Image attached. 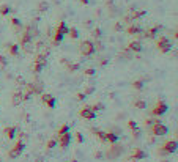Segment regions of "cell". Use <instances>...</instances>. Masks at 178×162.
I'll return each instance as SVG.
<instances>
[{
	"label": "cell",
	"mask_w": 178,
	"mask_h": 162,
	"mask_svg": "<svg viewBox=\"0 0 178 162\" xmlns=\"http://www.w3.org/2000/svg\"><path fill=\"white\" fill-rule=\"evenodd\" d=\"M93 46H95V51H102V49H104V47H102V43H101L99 39H96V41H95V43H93Z\"/></svg>",
	"instance_id": "cell-37"
},
{
	"label": "cell",
	"mask_w": 178,
	"mask_h": 162,
	"mask_svg": "<svg viewBox=\"0 0 178 162\" xmlns=\"http://www.w3.org/2000/svg\"><path fill=\"white\" fill-rule=\"evenodd\" d=\"M167 109H169V105L166 102H164V101H158L156 105H155V109L151 110V114L156 115V117H161V115H164L167 112Z\"/></svg>",
	"instance_id": "cell-6"
},
{
	"label": "cell",
	"mask_w": 178,
	"mask_h": 162,
	"mask_svg": "<svg viewBox=\"0 0 178 162\" xmlns=\"http://www.w3.org/2000/svg\"><path fill=\"white\" fill-rule=\"evenodd\" d=\"M112 145H114V146H111V150L106 153V156H107L109 159H115V157H118L120 154L123 153V148H121V146H118L117 143H112Z\"/></svg>",
	"instance_id": "cell-8"
},
{
	"label": "cell",
	"mask_w": 178,
	"mask_h": 162,
	"mask_svg": "<svg viewBox=\"0 0 178 162\" xmlns=\"http://www.w3.org/2000/svg\"><path fill=\"white\" fill-rule=\"evenodd\" d=\"M8 52L13 55V57H16L19 54V46L17 44H8Z\"/></svg>",
	"instance_id": "cell-23"
},
{
	"label": "cell",
	"mask_w": 178,
	"mask_h": 162,
	"mask_svg": "<svg viewBox=\"0 0 178 162\" xmlns=\"http://www.w3.org/2000/svg\"><path fill=\"white\" fill-rule=\"evenodd\" d=\"M11 102H13V105H19L22 102V91H16L11 98Z\"/></svg>",
	"instance_id": "cell-18"
},
{
	"label": "cell",
	"mask_w": 178,
	"mask_h": 162,
	"mask_svg": "<svg viewBox=\"0 0 178 162\" xmlns=\"http://www.w3.org/2000/svg\"><path fill=\"white\" fill-rule=\"evenodd\" d=\"M0 65H2V66H6V65H8V61H6V58L3 57V55H0Z\"/></svg>",
	"instance_id": "cell-43"
},
{
	"label": "cell",
	"mask_w": 178,
	"mask_h": 162,
	"mask_svg": "<svg viewBox=\"0 0 178 162\" xmlns=\"http://www.w3.org/2000/svg\"><path fill=\"white\" fill-rule=\"evenodd\" d=\"M92 109H93L95 112H96V110H104L106 107H104V104H102V102H96L95 105H92Z\"/></svg>",
	"instance_id": "cell-36"
},
{
	"label": "cell",
	"mask_w": 178,
	"mask_h": 162,
	"mask_svg": "<svg viewBox=\"0 0 178 162\" xmlns=\"http://www.w3.org/2000/svg\"><path fill=\"white\" fill-rule=\"evenodd\" d=\"M148 128H150V132H151V136H155V137H162V136H166V134L169 132L167 126L162 124L159 120H155L153 124L148 126Z\"/></svg>",
	"instance_id": "cell-1"
},
{
	"label": "cell",
	"mask_w": 178,
	"mask_h": 162,
	"mask_svg": "<svg viewBox=\"0 0 178 162\" xmlns=\"http://www.w3.org/2000/svg\"><path fill=\"white\" fill-rule=\"evenodd\" d=\"M76 98H77V101H84L87 96H85L84 93H77V95H76Z\"/></svg>",
	"instance_id": "cell-46"
},
{
	"label": "cell",
	"mask_w": 178,
	"mask_h": 162,
	"mask_svg": "<svg viewBox=\"0 0 178 162\" xmlns=\"http://www.w3.org/2000/svg\"><path fill=\"white\" fill-rule=\"evenodd\" d=\"M47 8H49V3H47V2H39V5H38V11L39 13L47 11Z\"/></svg>",
	"instance_id": "cell-30"
},
{
	"label": "cell",
	"mask_w": 178,
	"mask_h": 162,
	"mask_svg": "<svg viewBox=\"0 0 178 162\" xmlns=\"http://www.w3.org/2000/svg\"><path fill=\"white\" fill-rule=\"evenodd\" d=\"M35 63L46 66V65H47V57H46V55H39V54H36V57H35Z\"/></svg>",
	"instance_id": "cell-21"
},
{
	"label": "cell",
	"mask_w": 178,
	"mask_h": 162,
	"mask_svg": "<svg viewBox=\"0 0 178 162\" xmlns=\"http://www.w3.org/2000/svg\"><path fill=\"white\" fill-rule=\"evenodd\" d=\"M162 30V27L161 25H155V27H151V29H148L147 32H143V38H156V35H158L159 32Z\"/></svg>",
	"instance_id": "cell-12"
},
{
	"label": "cell",
	"mask_w": 178,
	"mask_h": 162,
	"mask_svg": "<svg viewBox=\"0 0 178 162\" xmlns=\"http://www.w3.org/2000/svg\"><path fill=\"white\" fill-rule=\"evenodd\" d=\"M11 24L14 25V27H22V25H20V20H19L17 17H13V19H11Z\"/></svg>",
	"instance_id": "cell-39"
},
{
	"label": "cell",
	"mask_w": 178,
	"mask_h": 162,
	"mask_svg": "<svg viewBox=\"0 0 178 162\" xmlns=\"http://www.w3.org/2000/svg\"><path fill=\"white\" fill-rule=\"evenodd\" d=\"M57 140H58V145L61 148H68L70 143H71V132H66V134H63V136L57 137Z\"/></svg>",
	"instance_id": "cell-11"
},
{
	"label": "cell",
	"mask_w": 178,
	"mask_h": 162,
	"mask_svg": "<svg viewBox=\"0 0 178 162\" xmlns=\"http://www.w3.org/2000/svg\"><path fill=\"white\" fill-rule=\"evenodd\" d=\"M79 115L82 118H87V120H95V118H96V112H95L92 107H88V105H87V107L79 110Z\"/></svg>",
	"instance_id": "cell-9"
},
{
	"label": "cell",
	"mask_w": 178,
	"mask_h": 162,
	"mask_svg": "<svg viewBox=\"0 0 178 162\" xmlns=\"http://www.w3.org/2000/svg\"><path fill=\"white\" fill-rule=\"evenodd\" d=\"M126 162H129V160H126Z\"/></svg>",
	"instance_id": "cell-52"
},
{
	"label": "cell",
	"mask_w": 178,
	"mask_h": 162,
	"mask_svg": "<svg viewBox=\"0 0 178 162\" xmlns=\"http://www.w3.org/2000/svg\"><path fill=\"white\" fill-rule=\"evenodd\" d=\"M156 46H158V51L162 52V54H167L169 51H172V41H170L167 36H159Z\"/></svg>",
	"instance_id": "cell-5"
},
{
	"label": "cell",
	"mask_w": 178,
	"mask_h": 162,
	"mask_svg": "<svg viewBox=\"0 0 178 162\" xmlns=\"http://www.w3.org/2000/svg\"><path fill=\"white\" fill-rule=\"evenodd\" d=\"M76 140H77V143H82V142H84V137H82L80 132H76Z\"/></svg>",
	"instance_id": "cell-42"
},
{
	"label": "cell",
	"mask_w": 178,
	"mask_h": 162,
	"mask_svg": "<svg viewBox=\"0 0 178 162\" xmlns=\"http://www.w3.org/2000/svg\"><path fill=\"white\" fill-rule=\"evenodd\" d=\"M46 66H43V65H38V63H35V66H33V73L35 74H39L41 71H43Z\"/></svg>",
	"instance_id": "cell-34"
},
{
	"label": "cell",
	"mask_w": 178,
	"mask_h": 162,
	"mask_svg": "<svg viewBox=\"0 0 178 162\" xmlns=\"http://www.w3.org/2000/svg\"><path fill=\"white\" fill-rule=\"evenodd\" d=\"M55 146H57V139H51L47 142V150H54Z\"/></svg>",
	"instance_id": "cell-33"
},
{
	"label": "cell",
	"mask_w": 178,
	"mask_h": 162,
	"mask_svg": "<svg viewBox=\"0 0 178 162\" xmlns=\"http://www.w3.org/2000/svg\"><path fill=\"white\" fill-rule=\"evenodd\" d=\"M16 82H17V85H20V87H24L25 83H27V82L22 79V77H16Z\"/></svg>",
	"instance_id": "cell-41"
},
{
	"label": "cell",
	"mask_w": 178,
	"mask_h": 162,
	"mask_svg": "<svg viewBox=\"0 0 178 162\" xmlns=\"http://www.w3.org/2000/svg\"><path fill=\"white\" fill-rule=\"evenodd\" d=\"M68 35L73 38V39H76V38H79V30L77 29H74V27H71L70 30H68Z\"/></svg>",
	"instance_id": "cell-29"
},
{
	"label": "cell",
	"mask_w": 178,
	"mask_h": 162,
	"mask_svg": "<svg viewBox=\"0 0 178 162\" xmlns=\"http://www.w3.org/2000/svg\"><path fill=\"white\" fill-rule=\"evenodd\" d=\"M93 132H95V136H96V137L101 140V142H107V140H106V132H102V131H99V129H95Z\"/></svg>",
	"instance_id": "cell-27"
},
{
	"label": "cell",
	"mask_w": 178,
	"mask_h": 162,
	"mask_svg": "<svg viewBox=\"0 0 178 162\" xmlns=\"http://www.w3.org/2000/svg\"><path fill=\"white\" fill-rule=\"evenodd\" d=\"M55 30H57V32H60V33H63V35H68V30H70V27L66 25L65 20H61V22L58 24V27H57Z\"/></svg>",
	"instance_id": "cell-20"
},
{
	"label": "cell",
	"mask_w": 178,
	"mask_h": 162,
	"mask_svg": "<svg viewBox=\"0 0 178 162\" xmlns=\"http://www.w3.org/2000/svg\"><path fill=\"white\" fill-rule=\"evenodd\" d=\"M65 65H66V69H68L70 73H76L77 69L80 68L79 63H65Z\"/></svg>",
	"instance_id": "cell-22"
},
{
	"label": "cell",
	"mask_w": 178,
	"mask_h": 162,
	"mask_svg": "<svg viewBox=\"0 0 178 162\" xmlns=\"http://www.w3.org/2000/svg\"><path fill=\"white\" fill-rule=\"evenodd\" d=\"M153 121H155V120L148 118V120H145V124H147V126H151V124H153Z\"/></svg>",
	"instance_id": "cell-48"
},
{
	"label": "cell",
	"mask_w": 178,
	"mask_h": 162,
	"mask_svg": "<svg viewBox=\"0 0 178 162\" xmlns=\"http://www.w3.org/2000/svg\"><path fill=\"white\" fill-rule=\"evenodd\" d=\"M79 2H80V3H84V5H87V3H88V0H79Z\"/></svg>",
	"instance_id": "cell-49"
},
{
	"label": "cell",
	"mask_w": 178,
	"mask_h": 162,
	"mask_svg": "<svg viewBox=\"0 0 178 162\" xmlns=\"http://www.w3.org/2000/svg\"><path fill=\"white\" fill-rule=\"evenodd\" d=\"M66 132H70V126H68V124H63V126H61V128L57 131L55 139H57V137H60V136H63V134H66Z\"/></svg>",
	"instance_id": "cell-26"
},
{
	"label": "cell",
	"mask_w": 178,
	"mask_h": 162,
	"mask_svg": "<svg viewBox=\"0 0 178 162\" xmlns=\"http://www.w3.org/2000/svg\"><path fill=\"white\" fill-rule=\"evenodd\" d=\"M32 83V88H33V95H41L43 93V88H44V83L41 82L39 79H36V80H33V82H30Z\"/></svg>",
	"instance_id": "cell-13"
},
{
	"label": "cell",
	"mask_w": 178,
	"mask_h": 162,
	"mask_svg": "<svg viewBox=\"0 0 178 162\" xmlns=\"http://www.w3.org/2000/svg\"><path fill=\"white\" fill-rule=\"evenodd\" d=\"M95 159H102V153L96 151V153H95Z\"/></svg>",
	"instance_id": "cell-47"
},
{
	"label": "cell",
	"mask_w": 178,
	"mask_h": 162,
	"mask_svg": "<svg viewBox=\"0 0 178 162\" xmlns=\"http://www.w3.org/2000/svg\"><path fill=\"white\" fill-rule=\"evenodd\" d=\"M133 87H134L136 90H142V88H143V80H136V82H133Z\"/></svg>",
	"instance_id": "cell-35"
},
{
	"label": "cell",
	"mask_w": 178,
	"mask_h": 162,
	"mask_svg": "<svg viewBox=\"0 0 178 162\" xmlns=\"http://www.w3.org/2000/svg\"><path fill=\"white\" fill-rule=\"evenodd\" d=\"M13 10H11V6H8V5H2L0 6V14L2 16H6V14H10Z\"/></svg>",
	"instance_id": "cell-25"
},
{
	"label": "cell",
	"mask_w": 178,
	"mask_h": 162,
	"mask_svg": "<svg viewBox=\"0 0 178 162\" xmlns=\"http://www.w3.org/2000/svg\"><path fill=\"white\" fill-rule=\"evenodd\" d=\"M142 43L140 41H131V43L128 44V51H131V52H140L142 51Z\"/></svg>",
	"instance_id": "cell-16"
},
{
	"label": "cell",
	"mask_w": 178,
	"mask_h": 162,
	"mask_svg": "<svg viewBox=\"0 0 178 162\" xmlns=\"http://www.w3.org/2000/svg\"><path fill=\"white\" fill-rule=\"evenodd\" d=\"M79 52H80L82 57H92V55L95 54V46H93V43H92V41H88V39L82 41V43L79 44Z\"/></svg>",
	"instance_id": "cell-3"
},
{
	"label": "cell",
	"mask_w": 178,
	"mask_h": 162,
	"mask_svg": "<svg viewBox=\"0 0 178 162\" xmlns=\"http://www.w3.org/2000/svg\"><path fill=\"white\" fill-rule=\"evenodd\" d=\"M92 36H93L95 39H101V36H102V32H101V29H99V27H96V29H93V30H92Z\"/></svg>",
	"instance_id": "cell-28"
},
{
	"label": "cell",
	"mask_w": 178,
	"mask_h": 162,
	"mask_svg": "<svg viewBox=\"0 0 178 162\" xmlns=\"http://www.w3.org/2000/svg\"><path fill=\"white\" fill-rule=\"evenodd\" d=\"M145 157H147V153H145V151L140 150V148H134L131 159H134V160H142V159H145Z\"/></svg>",
	"instance_id": "cell-15"
},
{
	"label": "cell",
	"mask_w": 178,
	"mask_h": 162,
	"mask_svg": "<svg viewBox=\"0 0 178 162\" xmlns=\"http://www.w3.org/2000/svg\"><path fill=\"white\" fill-rule=\"evenodd\" d=\"M126 32H128V35H137V36H143V29H142V27H139V25H136V24L129 25L128 29H126Z\"/></svg>",
	"instance_id": "cell-14"
},
{
	"label": "cell",
	"mask_w": 178,
	"mask_h": 162,
	"mask_svg": "<svg viewBox=\"0 0 178 162\" xmlns=\"http://www.w3.org/2000/svg\"><path fill=\"white\" fill-rule=\"evenodd\" d=\"M114 30H115V32H120V30H123V25H121L120 22H117V24H115V27H114Z\"/></svg>",
	"instance_id": "cell-45"
},
{
	"label": "cell",
	"mask_w": 178,
	"mask_h": 162,
	"mask_svg": "<svg viewBox=\"0 0 178 162\" xmlns=\"http://www.w3.org/2000/svg\"><path fill=\"white\" fill-rule=\"evenodd\" d=\"M85 76H95V73H96V71H95V69L93 68H88V69H85Z\"/></svg>",
	"instance_id": "cell-40"
},
{
	"label": "cell",
	"mask_w": 178,
	"mask_h": 162,
	"mask_svg": "<svg viewBox=\"0 0 178 162\" xmlns=\"http://www.w3.org/2000/svg\"><path fill=\"white\" fill-rule=\"evenodd\" d=\"M134 107H137V109H145L147 104H145V101H142V99H136V101H134Z\"/></svg>",
	"instance_id": "cell-31"
},
{
	"label": "cell",
	"mask_w": 178,
	"mask_h": 162,
	"mask_svg": "<svg viewBox=\"0 0 178 162\" xmlns=\"http://www.w3.org/2000/svg\"><path fill=\"white\" fill-rule=\"evenodd\" d=\"M106 140L109 143H117L118 142V136L114 132H106Z\"/></svg>",
	"instance_id": "cell-19"
},
{
	"label": "cell",
	"mask_w": 178,
	"mask_h": 162,
	"mask_svg": "<svg viewBox=\"0 0 178 162\" xmlns=\"http://www.w3.org/2000/svg\"><path fill=\"white\" fill-rule=\"evenodd\" d=\"M162 162H170V160H167V159H162Z\"/></svg>",
	"instance_id": "cell-50"
},
{
	"label": "cell",
	"mask_w": 178,
	"mask_h": 162,
	"mask_svg": "<svg viewBox=\"0 0 178 162\" xmlns=\"http://www.w3.org/2000/svg\"><path fill=\"white\" fill-rule=\"evenodd\" d=\"M16 132H17V128L16 126H8V128H5V136L8 140H13L16 137Z\"/></svg>",
	"instance_id": "cell-17"
},
{
	"label": "cell",
	"mask_w": 178,
	"mask_h": 162,
	"mask_svg": "<svg viewBox=\"0 0 178 162\" xmlns=\"http://www.w3.org/2000/svg\"><path fill=\"white\" fill-rule=\"evenodd\" d=\"M178 148V142L173 139V140H169V142H166L162 145V148H159V154H162V156H167V154H172L176 151Z\"/></svg>",
	"instance_id": "cell-4"
},
{
	"label": "cell",
	"mask_w": 178,
	"mask_h": 162,
	"mask_svg": "<svg viewBox=\"0 0 178 162\" xmlns=\"http://www.w3.org/2000/svg\"><path fill=\"white\" fill-rule=\"evenodd\" d=\"M20 47L24 49L27 54H33L35 52V43H33V38L30 36L29 33H22V36H20Z\"/></svg>",
	"instance_id": "cell-2"
},
{
	"label": "cell",
	"mask_w": 178,
	"mask_h": 162,
	"mask_svg": "<svg viewBox=\"0 0 178 162\" xmlns=\"http://www.w3.org/2000/svg\"><path fill=\"white\" fill-rule=\"evenodd\" d=\"M95 93V85H88L85 90H84V95L85 96H90V95H93Z\"/></svg>",
	"instance_id": "cell-32"
},
{
	"label": "cell",
	"mask_w": 178,
	"mask_h": 162,
	"mask_svg": "<svg viewBox=\"0 0 178 162\" xmlns=\"http://www.w3.org/2000/svg\"><path fill=\"white\" fill-rule=\"evenodd\" d=\"M63 36H65L63 33H60V32H57V30H55V33H54V39H52V43H54V44H58V43H61V39H63Z\"/></svg>",
	"instance_id": "cell-24"
},
{
	"label": "cell",
	"mask_w": 178,
	"mask_h": 162,
	"mask_svg": "<svg viewBox=\"0 0 178 162\" xmlns=\"http://www.w3.org/2000/svg\"><path fill=\"white\" fill-rule=\"evenodd\" d=\"M133 136H134V139H140V136H142V131H140L139 128L133 129Z\"/></svg>",
	"instance_id": "cell-38"
},
{
	"label": "cell",
	"mask_w": 178,
	"mask_h": 162,
	"mask_svg": "<svg viewBox=\"0 0 178 162\" xmlns=\"http://www.w3.org/2000/svg\"><path fill=\"white\" fill-rule=\"evenodd\" d=\"M41 101H43V104H46L49 109H54V107H55V98H54L52 95L41 93Z\"/></svg>",
	"instance_id": "cell-10"
},
{
	"label": "cell",
	"mask_w": 178,
	"mask_h": 162,
	"mask_svg": "<svg viewBox=\"0 0 178 162\" xmlns=\"http://www.w3.org/2000/svg\"><path fill=\"white\" fill-rule=\"evenodd\" d=\"M36 162H43V160H36Z\"/></svg>",
	"instance_id": "cell-51"
},
{
	"label": "cell",
	"mask_w": 178,
	"mask_h": 162,
	"mask_svg": "<svg viewBox=\"0 0 178 162\" xmlns=\"http://www.w3.org/2000/svg\"><path fill=\"white\" fill-rule=\"evenodd\" d=\"M128 126H129V129L133 131V129L137 128V123H136V121H129V123H128Z\"/></svg>",
	"instance_id": "cell-44"
},
{
	"label": "cell",
	"mask_w": 178,
	"mask_h": 162,
	"mask_svg": "<svg viewBox=\"0 0 178 162\" xmlns=\"http://www.w3.org/2000/svg\"><path fill=\"white\" fill-rule=\"evenodd\" d=\"M24 148H25V145H24V143L19 140V142L14 145V148H13V150H10L8 156H10L11 159H16V157H19V156H20V153L24 151Z\"/></svg>",
	"instance_id": "cell-7"
}]
</instances>
